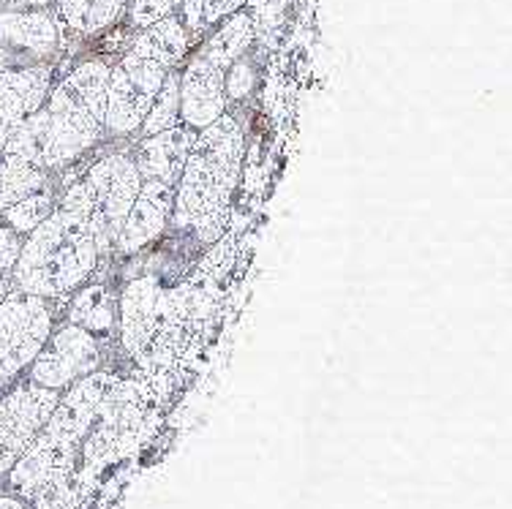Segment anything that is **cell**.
<instances>
[{
    "instance_id": "obj_11",
    "label": "cell",
    "mask_w": 512,
    "mask_h": 509,
    "mask_svg": "<svg viewBox=\"0 0 512 509\" xmlns=\"http://www.w3.org/2000/svg\"><path fill=\"white\" fill-rule=\"evenodd\" d=\"M172 207H175V188L145 180L142 188H139L137 199H134V205L128 210L115 251L134 254L142 245H148L153 237L161 235L169 216H172Z\"/></svg>"
},
{
    "instance_id": "obj_16",
    "label": "cell",
    "mask_w": 512,
    "mask_h": 509,
    "mask_svg": "<svg viewBox=\"0 0 512 509\" xmlns=\"http://www.w3.org/2000/svg\"><path fill=\"white\" fill-rule=\"evenodd\" d=\"M128 0H58L60 22L79 36L109 28L126 11Z\"/></svg>"
},
{
    "instance_id": "obj_22",
    "label": "cell",
    "mask_w": 512,
    "mask_h": 509,
    "mask_svg": "<svg viewBox=\"0 0 512 509\" xmlns=\"http://www.w3.org/2000/svg\"><path fill=\"white\" fill-rule=\"evenodd\" d=\"M183 3V20L188 30H205L216 25L221 17L235 14L248 0H180Z\"/></svg>"
},
{
    "instance_id": "obj_2",
    "label": "cell",
    "mask_w": 512,
    "mask_h": 509,
    "mask_svg": "<svg viewBox=\"0 0 512 509\" xmlns=\"http://www.w3.org/2000/svg\"><path fill=\"white\" fill-rule=\"evenodd\" d=\"M96 262L99 248L88 218L58 205L25 237L11 275L20 292L58 300L85 284Z\"/></svg>"
},
{
    "instance_id": "obj_5",
    "label": "cell",
    "mask_w": 512,
    "mask_h": 509,
    "mask_svg": "<svg viewBox=\"0 0 512 509\" xmlns=\"http://www.w3.org/2000/svg\"><path fill=\"white\" fill-rule=\"evenodd\" d=\"M167 71V66L139 58L134 52H128L115 69H109L104 131L112 137L137 131L153 107Z\"/></svg>"
},
{
    "instance_id": "obj_18",
    "label": "cell",
    "mask_w": 512,
    "mask_h": 509,
    "mask_svg": "<svg viewBox=\"0 0 512 509\" xmlns=\"http://www.w3.org/2000/svg\"><path fill=\"white\" fill-rule=\"evenodd\" d=\"M50 183L47 172L9 153H0V213Z\"/></svg>"
},
{
    "instance_id": "obj_3",
    "label": "cell",
    "mask_w": 512,
    "mask_h": 509,
    "mask_svg": "<svg viewBox=\"0 0 512 509\" xmlns=\"http://www.w3.org/2000/svg\"><path fill=\"white\" fill-rule=\"evenodd\" d=\"M243 128L232 115H221L216 123L197 131L178 186L172 213L180 226H194L207 216L227 213L243 164Z\"/></svg>"
},
{
    "instance_id": "obj_12",
    "label": "cell",
    "mask_w": 512,
    "mask_h": 509,
    "mask_svg": "<svg viewBox=\"0 0 512 509\" xmlns=\"http://www.w3.org/2000/svg\"><path fill=\"white\" fill-rule=\"evenodd\" d=\"M194 139H197V131L191 126H172L167 131H158L153 137H145L137 150V161H134L139 177L172 188L178 186Z\"/></svg>"
},
{
    "instance_id": "obj_4",
    "label": "cell",
    "mask_w": 512,
    "mask_h": 509,
    "mask_svg": "<svg viewBox=\"0 0 512 509\" xmlns=\"http://www.w3.org/2000/svg\"><path fill=\"white\" fill-rule=\"evenodd\" d=\"M139 188L142 177L134 161L128 156H107L96 161L88 175L63 194L60 207L77 210L88 218L99 254H112Z\"/></svg>"
},
{
    "instance_id": "obj_27",
    "label": "cell",
    "mask_w": 512,
    "mask_h": 509,
    "mask_svg": "<svg viewBox=\"0 0 512 509\" xmlns=\"http://www.w3.org/2000/svg\"><path fill=\"white\" fill-rule=\"evenodd\" d=\"M0 509H30L22 499H14V496H3L0 499Z\"/></svg>"
},
{
    "instance_id": "obj_7",
    "label": "cell",
    "mask_w": 512,
    "mask_h": 509,
    "mask_svg": "<svg viewBox=\"0 0 512 509\" xmlns=\"http://www.w3.org/2000/svg\"><path fill=\"white\" fill-rule=\"evenodd\" d=\"M58 401L60 390L39 387L33 382L14 387L0 401V477H6L11 466L36 441Z\"/></svg>"
},
{
    "instance_id": "obj_21",
    "label": "cell",
    "mask_w": 512,
    "mask_h": 509,
    "mask_svg": "<svg viewBox=\"0 0 512 509\" xmlns=\"http://www.w3.org/2000/svg\"><path fill=\"white\" fill-rule=\"evenodd\" d=\"M180 120V74L175 71H167V77H164V85L158 90L156 101H153V107L142 120V131H145V137H153L158 131H167V128L178 126Z\"/></svg>"
},
{
    "instance_id": "obj_9",
    "label": "cell",
    "mask_w": 512,
    "mask_h": 509,
    "mask_svg": "<svg viewBox=\"0 0 512 509\" xmlns=\"http://www.w3.org/2000/svg\"><path fill=\"white\" fill-rule=\"evenodd\" d=\"M224 109H227L224 69L205 55H197L180 74V118L194 131H202L210 123H216L224 115Z\"/></svg>"
},
{
    "instance_id": "obj_10",
    "label": "cell",
    "mask_w": 512,
    "mask_h": 509,
    "mask_svg": "<svg viewBox=\"0 0 512 509\" xmlns=\"http://www.w3.org/2000/svg\"><path fill=\"white\" fill-rule=\"evenodd\" d=\"M52 88L50 66H25V69H0V150L22 120L44 104Z\"/></svg>"
},
{
    "instance_id": "obj_25",
    "label": "cell",
    "mask_w": 512,
    "mask_h": 509,
    "mask_svg": "<svg viewBox=\"0 0 512 509\" xmlns=\"http://www.w3.org/2000/svg\"><path fill=\"white\" fill-rule=\"evenodd\" d=\"M22 243H25V240H22L20 232H14L11 226H0V275H3V278H6V275L14 270V265H17Z\"/></svg>"
},
{
    "instance_id": "obj_24",
    "label": "cell",
    "mask_w": 512,
    "mask_h": 509,
    "mask_svg": "<svg viewBox=\"0 0 512 509\" xmlns=\"http://www.w3.org/2000/svg\"><path fill=\"white\" fill-rule=\"evenodd\" d=\"M178 3L180 0H134V6H131V22L137 28H148L153 22L169 17Z\"/></svg>"
},
{
    "instance_id": "obj_13",
    "label": "cell",
    "mask_w": 512,
    "mask_h": 509,
    "mask_svg": "<svg viewBox=\"0 0 512 509\" xmlns=\"http://www.w3.org/2000/svg\"><path fill=\"white\" fill-rule=\"evenodd\" d=\"M60 44V25L50 11H0V47L47 58Z\"/></svg>"
},
{
    "instance_id": "obj_14",
    "label": "cell",
    "mask_w": 512,
    "mask_h": 509,
    "mask_svg": "<svg viewBox=\"0 0 512 509\" xmlns=\"http://www.w3.org/2000/svg\"><path fill=\"white\" fill-rule=\"evenodd\" d=\"M161 289L156 278H139L126 286L120 297V338L128 354H137L142 343L148 341L153 322H156V308Z\"/></svg>"
},
{
    "instance_id": "obj_28",
    "label": "cell",
    "mask_w": 512,
    "mask_h": 509,
    "mask_svg": "<svg viewBox=\"0 0 512 509\" xmlns=\"http://www.w3.org/2000/svg\"><path fill=\"white\" fill-rule=\"evenodd\" d=\"M11 60H14V52H9L6 47H0V69H9Z\"/></svg>"
},
{
    "instance_id": "obj_29",
    "label": "cell",
    "mask_w": 512,
    "mask_h": 509,
    "mask_svg": "<svg viewBox=\"0 0 512 509\" xmlns=\"http://www.w3.org/2000/svg\"><path fill=\"white\" fill-rule=\"evenodd\" d=\"M9 292H11V289H9V281H6V278L0 275V303L6 300V294H9Z\"/></svg>"
},
{
    "instance_id": "obj_19",
    "label": "cell",
    "mask_w": 512,
    "mask_h": 509,
    "mask_svg": "<svg viewBox=\"0 0 512 509\" xmlns=\"http://www.w3.org/2000/svg\"><path fill=\"white\" fill-rule=\"evenodd\" d=\"M69 319L88 333H101L115 324V303L104 286H88L74 297Z\"/></svg>"
},
{
    "instance_id": "obj_1",
    "label": "cell",
    "mask_w": 512,
    "mask_h": 509,
    "mask_svg": "<svg viewBox=\"0 0 512 509\" xmlns=\"http://www.w3.org/2000/svg\"><path fill=\"white\" fill-rule=\"evenodd\" d=\"M107 82V63L88 60L77 66L58 88H50L44 104L22 120L0 153L22 158L44 172L77 161L104 137Z\"/></svg>"
},
{
    "instance_id": "obj_20",
    "label": "cell",
    "mask_w": 512,
    "mask_h": 509,
    "mask_svg": "<svg viewBox=\"0 0 512 509\" xmlns=\"http://www.w3.org/2000/svg\"><path fill=\"white\" fill-rule=\"evenodd\" d=\"M55 207H58V199H55V191H52V186L47 183V186L39 188V191H33L30 196L20 199L17 205L6 207V210H3V218H6V226H11L14 232L30 235L44 218L50 216Z\"/></svg>"
},
{
    "instance_id": "obj_15",
    "label": "cell",
    "mask_w": 512,
    "mask_h": 509,
    "mask_svg": "<svg viewBox=\"0 0 512 509\" xmlns=\"http://www.w3.org/2000/svg\"><path fill=\"white\" fill-rule=\"evenodd\" d=\"M188 49V30L183 20L178 17H164V20L153 22L148 28H142L137 41L131 44L128 52H134L139 58L156 60L161 66H175Z\"/></svg>"
},
{
    "instance_id": "obj_17",
    "label": "cell",
    "mask_w": 512,
    "mask_h": 509,
    "mask_svg": "<svg viewBox=\"0 0 512 509\" xmlns=\"http://www.w3.org/2000/svg\"><path fill=\"white\" fill-rule=\"evenodd\" d=\"M254 33V17L246 14V11H235V14H229V20L218 28L216 36L207 41V47L202 55L227 71L237 58L246 55V49L251 47V41H254Z\"/></svg>"
},
{
    "instance_id": "obj_23",
    "label": "cell",
    "mask_w": 512,
    "mask_h": 509,
    "mask_svg": "<svg viewBox=\"0 0 512 509\" xmlns=\"http://www.w3.org/2000/svg\"><path fill=\"white\" fill-rule=\"evenodd\" d=\"M256 74L254 66L248 60L237 58L227 71H224V93H227L229 101H240L246 98L251 90H254Z\"/></svg>"
},
{
    "instance_id": "obj_26",
    "label": "cell",
    "mask_w": 512,
    "mask_h": 509,
    "mask_svg": "<svg viewBox=\"0 0 512 509\" xmlns=\"http://www.w3.org/2000/svg\"><path fill=\"white\" fill-rule=\"evenodd\" d=\"M55 0H0V11H30L47 9Z\"/></svg>"
},
{
    "instance_id": "obj_8",
    "label": "cell",
    "mask_w": 512,
    "mask_h": 509,
    "mask_svg": "<svg viewBox=\"0 0 512 509\" xmlns=\"http://www.w3.org/2000/svg\"><path fill=\"white\" fill-rule=\"evenodd\" d=\"M99 363L101 352L96 338L77 324H69L60 333L50 335L41 346L36 360L30 363V382L50 390H63L96 371Z\"/></svg>"
},
{
    "instance_id": "obj_6",
    "label": "cell",
    "mask_w": 512,
    "mask_h": 509,
    "mask_svg": "<svg viewBox=\"0 0 512 509\" xmlns=\"http://www.w3.org/2000/svg\"><path fill=\"white\" fill-rule=\"evenodd\" d=\"M52 333V311L44 297L9 292L0 303V382L25 371Z\"/></svg>"
}]
</instances>
